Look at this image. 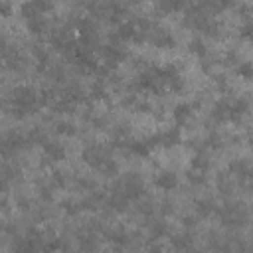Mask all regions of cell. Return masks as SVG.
<instances>
[{"label": "cell", "instance_id": "1", "mask_svg": "<svg viewBox=\"0 0 253 253\" xmlns=\"http://www.w3.org/2000/svg\"><path fill=\"white\" fill-rule=\"evenodd\" d=\"M36 103H38V95L34 93V89L22 87L14 91V111H18V115H26L34 111Z\"/></svg>", "mask_w": 253, "mask_h": 253}, {"label": "cell", "instance_id": "2", "mask_svg": "<svg viewBox=\"0 0 253 253\" xmlns=\"http://www.w3.org/2000/svg\"><path fill=\"white\" fill-rule=\"evenodd\" d=\"M154 184L160 188V190H174L176 184H178V178L174 172L170 170H164V172H158L156 178H154Z\"/></svg>", "mask_w": 253, "mask_h": 253}, {"label": "cell", "instance_id": "3", "mask_svg": "<svg viewBox=\"0 0 253 253\" xmlns=\"http://www.w3.org/2000/svg\"><path fill=\"white\" fill-rule=\"evenodd\" d=\"M43 150H45L47 158H51V160H61V158L65 156L63 146H61L59 142H55V140H49V142L43 146Z\"/></svg>", "mask_w": 253, "mask_h": 253}, {"label": "cell", "instance_id": "4", "mask_svg": "<svg viewBox=\"0 0 253 253\" xmlns=\"http://www.w3.org/2000/svg\"><path fill=\"white\" fill-rule=\"evenodd\" d=\"M172 115H174V121H176L178 125H184V123L190 119V115H192V107H190V105H178Z\"/></svg>", "mask_w": 253, "mask_h": 253}, {"label": "cell", "instance_id": "5", "mask_svg": "<svg viewBox=\"0 0 253 253\" xmlns=\"http://www.w3.org/2000/svg\"><path fill=\"white\" fill-rule=\"evenodd\" d=\"M208 156H206V152H198L194 158H192V162H190V168L192 170H198V172H204L206 174V170H208Z\"/></svg>", "mask_w": 253, "mask_h": 253}, {"label": "cell", "instance_id": "6", "mask_svg": "<svg viewBox=\"0 0 253 253\" xmlns=\"http://www.w3.org/2000/svg\"><path fill=\"white\" fill-rule=\"evenodd\" d=\"M178 140H180V134H178L176 128H170V130H166L164 134L158 136V144H162V146H172V144H176Z\"/></svg>", "mask_w": 253, "mask_h": 253}, {"label": "cell", "instance_id": "7", "mask_svg": "<svg viewBox=\"0 0 253 253\" xmlns=\"http://www.w3.org/2000/svg\"><path fill=\"white\" fill-rule=\"evenodd\" d=\"M237 75L243 79H253V63H241L237 67Z\"/></svg>", "mask_w": 253, "mask_h": 253}, {"label": "cell", "instance_id": "8", "mask_svg": "<svg viewBox=\"0 0 253 253\" xmlns=\"http://www.w3.org/2000/svg\"><path fill=\"white\" fill-rule=\"evenodd\" d=\"M190 49H192L196 55H200V57H204V55H206V47H204V43H202L200 40H194V42L190 43Z\"/></svg>", "mask_w": 253, "mask_h": 253}, {"label": "cell", "instance_id": "9", "mask_svg": "<svg viewBox=\"0 0 253 253\" xmlns=\"http://www.w3.org/2000/svg\"><path fill=\"white\" fill-rule=\"evenodd\" d=\"M57 132H61V134H73L75 128H73L69 123H59V125H57Z\"/></svg>", "mask_w": 253, "mask_h": 253}, {"label": "cell", "instance_id": "10", "mask_svg": "<svg viewBox=\"0 0 253 253\" xmlns=\"http://www.w3.org/2000/svg\"><path fill=\"white\" fill-rule=\"evenodd\" d=\"M198 211H200L202 215L210 213V211H211V202H210V200H208V202H200V204H198Z\"/></svg>", "mask_w": 253, "mask_h": 253}, {"label": "cell", "instance_id": "11", "mask_svg": "<svg viewBox=\"0 0 253 253\" xmlns=\"http://www.w3.org/2000/svg\"><path fill=\"white\" fill-rule=\"evenodd\" d=\"M251 182H253V172H251Z\"/></svg>", "mask_w": 253, "mask_h": 253}]
</instances>
